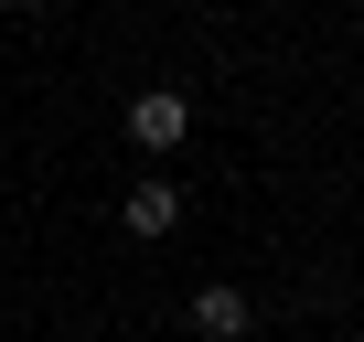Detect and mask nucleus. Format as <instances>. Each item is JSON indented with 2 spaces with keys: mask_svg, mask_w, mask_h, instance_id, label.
<instances>
[{
  "mask_svg": "<svg viewBox=\"0 0 364 342\" xmlns=\"http://www.w3.org/2000/svg\"><path fill=\"white\" fill-rule=\"evenodd\" d=\"M193 331H204V342H236V331H247V289H236V278L193 289Z\"/></svg>",
  "mask_w": 364,
  "mask_h": 342,
  "instance_id": "3",
  "label": "nucleus"
},
{
  "mask_svg": "<svg viewBox=\"0 0 364 342\" xmlns=\"http://www.w3.org/2000/svg\"><path fill=\"white\" fill-rule=\"evenodd\" d=\"M118 225H129V236L150 246V236H171V225H182V193H171V182H129V204H118Z\"/></svg>",
  "mask_w": 364,
  "mask_h": 342,
  "instance_id": "2",
  "label": "nucleus"
},
{
  "mask_svg": "<svg viewBox=\"0 0 364 342\" xmlns=\"http://www.w3.org/2000/svg\"><path fill=\"white\" fill-rule=\"evenodd\" d=\"M0 11H11V0H0Z\"/></svg>",
  "mask_w": 364,
  "mask_h": 342,
  "instance_id": "4",
  "label": "nucleus"
},
{
  "mask_svg": "<svg viewBox=\"0 0 364 342\" xmlns=\"http://www.w3.org/2000/svg\"><path fill=\"white\" fill-rule=\"evenodd\" d=\"M182 128H193V107H182L171 86H150V96H129V139H139V150H182Z\"/></svg>",
  "mask_w": 364,
  "mask_h": 342,
  "instance_id": "1",
  "label": "nucleus"
}]
</instances>
